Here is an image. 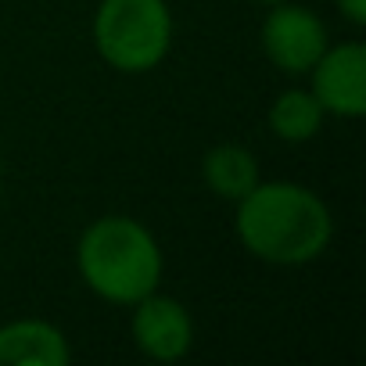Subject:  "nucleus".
<instances>
[{"label": "nucleus", "mask_w": 366, "mask_h": 366, "mask_svg": "<svg viewBox=\"0 0 366 366\" xmlns=\"http://www.w3.org/2000/svg\"><path fill=\"white\" fill-rule=\"evenodd\" d=\"M79 273L94 295L115 305H133L162 280V252L151 230L129 216L94 219L76 248Z\"/></svg>", "instance_id": "2"}, {"label": "nucleus", "mask_w": 366, "mask_h": 366, "mask_svg": "<svg viewBox=\"0 0 366 366\" xmlns=\"http://www.w3.org/2000/svg\"><path fill=\"white\" fill-rule=\"evenodd\" d=\"M133 341L137 348L154 359V362H176L191 352L194 345V320L183 309V302L169 298V295H144L140 302H133Z\"/></svg>", "instance_id": "6"}, {"label": "nucleus", "mask_w": 366, "mask_h": 366, "mask_svg": "<svg viewBox=\"0 0 366 366\" xmlns=\"http://www.w3.org/2000/svg\"><path fill=\"white\" fill-rule=\"evenodd\" d=\"M323 115L327 112L320 108L312 90H284L269 104V129L284 144H305V140H312L320 133Z\"/></svg>", "instance_id": "9"}, {"label": "nucleus", "mask_w": 366, "mask_h": 366, "mask_svg": "<svg viewBox=\"0 0 366 366\" xmlns=\"http://www.w3.org/2000/svg\"><path fill=\"white\" fill-rule=\"evenodd\" d=\"M202 176L209 183V191L223 202H241L255 183H259V162L248 147L241 144H216L205 162H202Z\"/></svg>", "instance_id": "8"}, {"label": "nucleus", "mask_w": 366, "mask_h": 366, "mask_svg": "<svg viewBox=\"0 0 366 366\" xmlns=\"http://www.w3.org/2000/svg\"><path fill=\"white\" fill-rule=\"evenodd\" d=\"M97 54L119 72H151L172 44L165 0H101L94 15Z\"/></svg>", "instance_id": "3"}, {"label": "nucleus", "mask_w": 366, "mask_h": 366, "mask_svg": "<svg viewBox=\"0 0 366 366\" xmlns=\"http://www.w3.org/2000/svg\"><path fill=\"white\" fill-rule=\"evenodd\" d=\"M312 72V97L337 119L366 115V47L359 40L327 47Z\"/></svg>", "instance_id": "5"}, {"label": "nucleus", "mask_w": 366, "mask_h": 366, "mask_svg": "<svg viewBox=\"0 0 366 366\" xmlns=\"http://www.w3.org/2000/svg\"><path fill=\"white\" fill-rule=\"evenodd\" d=\"M237 241L262 262L305 266L320 259L330 244L334 223L320 194L302 183H255L237 202Z\"/></svg>", "instance_id": "1"}, {"label": "nucleus", "mask_w": 366, "mask_h": 366, "mask_svg": "<svg viewBox=\"0 0 366 366\" xmlns=\"http://www.w3.org/2000/svg\"><path fill=\"white\" fill-rule=\"evenodd\" d=\"M72 348L54 323L15 320L0 327V366H69Z\"/></svg>", "instance_id": "7"}, {"label": "nucleus", "mask_w": 366, "mask_h": 366, "mask_svg": "<svg viewBox=\"0 0 366 366\" xmlns=\"http://www.w3.org/2000/svg\"><path fill=\"white\" fill-rule=\"evenodd\" d=\"M327 47V29L309 8L277 0L262 22V51L284 72H309Z\"/></svg>", "instance_id": "4"}, {"label": "nucleus", "mask_w": 366, "mask_h": 366, "mask_svg": "<svg viewBox=\"0 0 366 366\" xmlns=\"http://www.w3.org/2000/svg\"><path fill=\"white\" fill-rule=\"evenodd\" d=\"M262 4H277V0H262Z\"/></svg>", "instance_id": "11"}, {"label": "nucleus", "mask_w": 366, "mask_h": 366, "mask_svg": "<svg viewBox=\"0 0 366 366\" xmlns=\"http://www.w3.org/2000/svg\"><path fill=\"white\" fill-rule=\"evenodd\" d=\"M337 11H341L355 29L366 26V0H337Z\"/></svg>", "instance_id": "10"}]
</instances>
